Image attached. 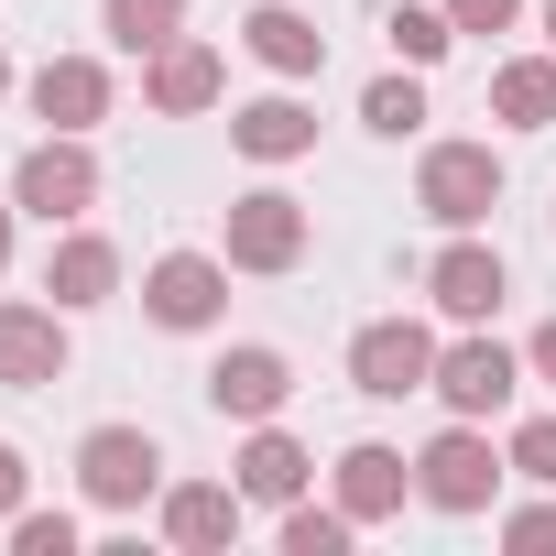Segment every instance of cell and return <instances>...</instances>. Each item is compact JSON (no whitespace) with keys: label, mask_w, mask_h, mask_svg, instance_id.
<instances>
[{"label":"cell","mask_w":556,"mask_h":556,"mask_svg":"<svg viewBox=\"0 0 556 556\" xmlns=\"http://www.w3.org/2000/svg\"><path fill=\"white\" fill-rule=\"evenodd\" d=\"M99 34H110L121 55H153V45L186 34V0H99Z\"/></svg>","instance_id":"obj_21"},{"label":"cell","mask_w":556,"mask_h":556,"mask_svg":"<svg viewBox=\"0 0 556 556\" xmlns=\"http://www.w3.org/2000/svg\"><path fill=\"white\" fill-rule=\"evenodd\" d=\"M447 23L491 45V34H513V23H523V0H447Z\"/></svg>","instance_id":"obj_28"},{"label":"cell","mask_w":556,"mask_h":556,"mask_svg":"<svg viewBox=\"0 0 556 556\" xmlns=\"http://www.w3.org/2000/svg\"><path fill=\"white\" fill-rule=\"evenodd\" d=\"M240 45H251V55H262L273 77H285V88L328 66V34H317V23L295 12V0H251V12H240Z\"/></svg>","instance_id":"obj_18"},{"label":"cell","mask_w":556,"mask_h":556,"mask_svg":"<svg viewBox=\"0 0 556 556\" xmlns=\"http://www.w3.org/2000/svg\"><path fill=\"white\" fill-rule=\"evenodd\" d=\"M12 556H77V513H12Z\"/></svg>","instance_id":"obj_26"},{"label":"cell","mask_w":556,"mask_h":556,"mask_svg":"<svg viewBox=\"0 0 556 556\" xmlns=\"http://www.w3.org/2000/svg\"><path fill=\"white\" fill-rule=\"evenodd\" d=\"M218 88H229V55H218V45H197V34H175V45H153V55H142V99H153L164 121L218 110Z\"/></svg>","instance_id":"obj_11"},{"label":"cell","mask_w":556,"mask_h":556,"mask_svg":"<svg viewBox=\"0 0 556 556\" xmlns=\"http://www.w3.org/2000/svg\"><path fill=\"white\" fill-rule=\"evenodd\" d=\"M240 513H251L240 480H164V545H186V556L240 545Z\"/></svg>","instance_id":"obj_13"},{"label":"cell","mask_w":556,"mask_h":556,"mask_svg":"<svg viewBox=\"0 0 556 556\" xmlns=\"http://www.w3.org/2000/svg\"><path fill=\"white\" fill-rule=\"evenodd\" d=\"M0 99H12V55H0Z\"/></svg>","instance_id":"obj_32"},{"label":"cell","mask_w":556,"mask_h":556,"mask_svg":"<svg viewBox=\"0 0 556 556\" xmlns=\"http://www.w3.org/2000/svg\"><path fill=\"white\" fill-rule=\"evenodd\" d=\"M229 142H240L251 164H306V153H317V110H306L295 88L240 99V110H229Z\"/></svg>","instance_id":"obj_17"},{"label":"cell","mask_w":556,"mask_h":556,"mask_svg":"<svg viewBox=\"0 0 556 556\" xmlns=\"http://www.w3.org/2000/svg\"><path fill=\"white\" fill-rule=\"evenodd\" d=\"M415 207H426L437 229H480V218L502 207V153H491V142H426Z\"/></svg>","instance_id":"obj_3"},{"label":"cell","mask_w":556,"mask_h":556,"mask_svg":"<svg viewBox=\"0 0 556 556\" xmlns=\"http://www.w3.org/2000/svg\"><path fill=\"white\" fill-rule=\"evenodd\" d=\"M361 523L339 513V502H285V556H339Z\"/></svg>","instance_id":"obj_24"},{"label":"cell","mask_w":556,"mask_h":556,"mask_svg":"<svg viewBox=\"0 0 556 556\" xmlns=\"http://www.w3.org/2000/svg\"><path fill=\"white\" fill-rule=\"evenodd\" d=\"M523 371H534V382H556V317H545V328L523 339Z\"/></svg>","instance_id":"obj_30"},{"label":"cell","mask_w":556,"mask_h":556,"mask_svg":"<svg viewBox=\"0 0 556 556\" xmlns=\"http://www.w3.org/2000/svg\"><path fill=\"white\" fill-rule=\"evenodd\" d=\"M229 480L251 491V502H273V513H285V502H306V480H317V458H306V437H285V426H251L240 437V458H229Z\"/></svg>","instance_id":"obj_16"},{"label":"cell","mask_w":556,"mask_h":556,"mask_svg":"<svg viewBox=\"0 0 556 556\" xmlns=\"http://www.w3.org/2000/svg\"><path fill=\"white\" fill-rule=\"evenodd\" d=\"M502 295H513L502 251H491V240H469V229H447V251L426 262V306H437L447 328H491V317H502Z\"/></svg>","instance_id":"obj_8"},{"label":"cell","mask_w":556,"mask_h":556,"mask_svg":"<svg viewBox=\"0 0 556 556\" xmlns=\"http://www.w3.org/2000/svg\"><path fill=\"white\" fill-rule=\"evenodd\" d=\"M142 317L175 328V339L218 328V317H229V251H164V262L142 273Z\"/></svg>","instance_id":"obj_7"},{"label":"cell","mask_w":556,"mask_h":556,"mask_svg":"<svg viewBox=\"0 0 556 556\" xmlns=\"http://www.w3.org/2000/svg\"><path fill=\"white\" fill-rule=\"evenodd\" d=\"M23 99H34V121H55V131H99L121 88H110L99 55H45V66L23 77Z\"/></svg>","instance_id":"obj_12"},{"label":"cell","mask_w":556,"mask_h":556,"mask_svg":"<svg viewBox=\"0 0 556 556\" xmlns=\"http://www.w3.org/2000/svg\"><path fill=\"white\" fill-rule=\"evenodd\" d=\"M415 77H426V66H404V77H371V99H361V121H371L382 142H404V131L426 121V88H415Z\"/></svg>","instance_id":"obj_23"},{"label":"cell","mask_w":556,"mask_h":556,"mask_svg":"<svg viewBox=\"0 0 556 556\" xmlns=\"http://www.w3.org/2000/svg\"><path fill=\"white\" fill-rule=\"evenodd\" d=\"M513 480V458L491 447V426L480 415H447L426 447H415V491L437 502V513H491V491Z\"/></svg>","instance_id":"obj_1"},{"label":"cell","mask_w":556,"mask_h":556,"mask_svg":"<svg viewBox=\"0 0 556 556\" xmlns=\"http://www.w3.org/2000/svg\"><path fill=\"white\" fill-rule=\"evenodd\" d=\"M77 491H88L99 513H142V502L164 491V447H153L142 426H88V437H77Z\"/></svg>","instance_id":"obj_6"},{"label":"cell","mask_w":556,"mask_h":556,"mask_svg":"<svg viewBox=\"0 0 556 556\" xmlns=\"http://www.w3.org/2000/svg\"><path fill=\"white\" fill-rule=\"evenodd\" d=\"M502 458H513V480H534V491H556V415H523V426L502 437Z\"/></svg>","instance_id":"obj_25"},{"label":"cell","mask_w":556,"mask_h":556,"mask_svg":"<svg viewBox=\"0 0 556 556\" xmlns=\"http://www.w3.org/2000/svg\"><path fill=\"white\" fill-rule=\"evenodd\" d=\"M0 382L12 393L66 382V306H0Z\"/></svg>","instance_id":"obj_15"},{"label":"cell","mask_w":556,"mask_h":556,"mask_svg":"<svg viewBox=\"0 0 556 556\" xmlns=\"http://www.w3.org/2000/svg\"><path fill=\"white\" fill-rule=\"evenodd\" d=\"M426 393H437L447 415H480V426H491V415L523 393V350H502L491 328H458V339L437 350V382H426Z\"/></svg>","instance_id":"obj_5"},{"label":"cell","mask_w":556,"mask_h":556,"mask_svg":"<svg viewBox=\"0 0 556 556\" xmlns=\"http://www.w3.org/2000/svg\"><path fill=\"white\" fill-rule=\"evenodd\" d=\"M285 393H295V361H285V350H262V339H240V350H218V361H207V404H218L229 426L285 415Z\"/></svg>","instance_id":"obj_10"},{"label":"cell","mask_w":556,"mask_h":556,"mask_svg":"<svg viewBox=\"0 0 556 556\" xmlns=\"http://www.w3.org/2000/svg\"><path fill=\"white\" fill-rule=\"evenodd\" d=\"M502 545H513V556H545V545H556V502H523V513H502Z\"/></svg>","instance_id":"obj_27"},{"label":"cell","mask_w":556,"mask_h":556,"mask_svg":"<svg viewBox=\"0 0 556 556\" xmlns=\"http://www.w3.org/2000/svg\"><path fill=\"white\" fill-rule=\"evenodd\" d=\"M491 121H502V131H556V45L491 66Z\"/></svg>","instance_id":"obj_20"},{"label":"cell","mask_w":556,"mask_h":556,"mask_svg":"<svg viewBox=\"0 0 556 556\" xmlns=\"http://www.w3.org/2000/svg\"><path fill=\"white\" fill-rule=\"evenodd\" d=\"M382 34H393V55H404V66H437V55L458 45V23H447V0H404V12H393Z\"/></svg>","instance_id":"obj_22"},{"label":"cell","mask_w":556,"mask_h":556,"mask_svg":"<svg viewBox=\"0 0 556 556\" xmlns=\"http://www.w3.org/2000/svg\"><path fill=\"white\" fill-rule=\"evenodd\" d=\"M545 45H556V0H545Z\"/></svg>","instance_id":"obj_33"},{"label":"cell","mask_w":556,"mask_h":556,"mask_svg":"<svg viewBox=\"0 0 556 556\" xmlns=\"http://www.w3.org/2000/svg\"><path fill=\"white\" fill-rule=\"evenodd\" d=\"M45 295H55L66 317L110 306V295H121V240H99V229H55V251H45Z\"/></svg>","instance_id":"obj_14"},{"label":"cell","mask_w":556,"mask_h":556,"mask_svg":"<svg viewBox=\"0 0 556 556\" xmlns=\"http://www.w3.org/2000/svg\"><path fill=\"white\" fill-rule=\"evenodd\" d=\"M23 480H34V469H23V447H12V437H0V523H12V513H23Z\"/></svg>","instance_id":"obj_29"},{"label":"cell","mask_w":556,"mask_h":556,"mask_svg":"<svg viewBox=\"0 0 556 556\" xmlns=\"http://www.w3.org/2000/svg\"><path fill=\"white\" fill-rule=\"evenodd\" d=\"M404 491H415V458H404V447H350V458H339V513H350V523H393Z\"/></svg>","instance_id":"obj_19"},{"label":"cell","mask_w":556,"mask_h":556,"mask_svg":"<svg viewBox=\"0 0 556 556\" xmlns=\"http://www.w3.org/2000/svg\"><path fill=\"white\" fill-rule=\"evenodd\" d=\"M306 240H317V218H306L285 186H251V197H229V229H218L229 273H295V262H306Z\"/></svg>","instance_id":"obj_4"},{"label":"cell","mask_w":556,"mask_h":556,"mask_svg":"<svg viewBox=\"0 0 556 556\" xmlns=\"http://www.w3.org/2000/svg\"><path fill=\"white\" fill-rule=\"evenodd\" d=\"M350 382H361L371 404L426 393V382H437V328H415V317H371V328L350 339Z\"/></svg>","instance_id":"obj_9"},{"label":"cell","mask_w":556,"mask_h":556,"mask_svg":"<svg viewBox=\"0 0 556 556\" xmlns=\"http://www.w3.org/2000/svg\"><path fill=\"white\" fill-rule=\"evenodd\" d=\"M12 207L45 218V229H77V218L99 207V153H88V131H45V142L12 164Z\"/></svg>","instance_id":"obj_2"},{"label":"cell","mask_w":556,"mask_h":556,"mask_svg":"<svg viewBox=\"0 0 556 556\" xmlns=\"http://www.w3.org/2000/svg\"><path fill=\"white\" fill-rule=\"evenodd\" d=\"M12 218H23V207H12V197H0V273H12Z\"/></svg>","instance_id":"obj_31"}]
</instances>
